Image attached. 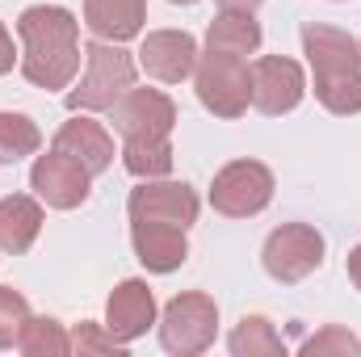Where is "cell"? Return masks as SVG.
I'll list each match as a JSON object with an SVG mask.
<instances>
[{"mask_svg": "<svg viewBox=\"0 0 361 357\" xmlns=\"http://www.w3.org/2000/svg\"><path fill=\"white\" fill-rule=\"evenodd\" d=\"M21 38V76L34 89H72L80 72V21L63 4H30L17 17Z\"/></svg>", "mask_w": 361, "mask_h": 357, "instance_id": "6da1fadb", "label": "cell"}, {"mask_svg": "<svg viewBox=\"0 0 361 357\" xmlns=\"http://www.w3.org/2000/svg\"><path fill=\"white\" fill-rule=\"evenodd\" d=\"M135 59L130 51H122V42H105V38H92L85 47V72H80V85L68 89V109L72 114H97V109H109L122 92L135 85Z\"/></svg>", "mask_w": 361, "mask_h": 357, "instance_id": "7a4b0ae2", "label": "cell"}, {"mask_svg": "<svg viewBox=\"0 0 361 357\" xmlns=\"http://www.w3.org/2000/svg\"><path fill=\"white\" fill-rule=\"evenodd\" d=\"M193 89L197 101L214 114V118H244L252 105V72L248 59L240 55H219V51H202L197 68H193Z\"/></svg>", "mask_w": 361, "mask_h": 357, "instance_id": "3957f363", "label": "cell"}, {"mask_svg": "<svg viewBox=\"0 0 361 357\" xmlns=\"http://www.w3.org/2000/svg\"><path fill=\"white\" fill-rule=\"evenodd\" d=\"M219 332V303L202 290H185L169 298L160 315V345L177 357H197L214 345Z\"/></svg>", "mask_w": 361, "mask_h": 357, "instance_id": "277c9868", "label": "cell"}, {"mask_svg": "<svg viewBox=\"0 0 361 357\" xmlns=\"http://www.w3.org/2000/svg\"><path fill=\"white\" fill-rule=\"evenodd\" d=\"M273 202V173L261 160H231L210 181V206L227 219H252Z\"/></svg>", "mask_w": 361, "mask_h": 357, "instance_id": "5b68a950", "label": "cell"}, {"mask_svg": "<svg viewBox=\"0 0 361 357\" xmlns=\"http://www.w3.org/2000/svg\"><path fill=\"white\" fill-rule=\"evenodd\" d=\"M265 273L281 286H294L302 277H311L315 269L324 265V236L311 223H281L273 227L265 248H261Z\"/></svg>", "mask_w": 361, "mask_h": 357, "instance_id": "8992f818", "label": "cell"}, {"mask_svg": "<svg viewBox=\"0 0 361 357\" xmlns=\"http://www.w3.org/2000/svg\"><path fill=\"white\" fill-rule=\"evenodd\" d=\"M302 55L311 63V76H315V89L332 85V80H345L361 72V42L341 30V25H324V21H307L302 25Z\"/></svg>", "mask_w": 361, "mask_h": 357, "instance_id": "52a82bcc", "label": "cell"}, {"mask_svg": "<svg viewBox=\"0 0 361 357\" xmlns=\"http://www.w3.org/2000/svg\"><path fill=\"white\" fill-rule=\"evenodd\" d=\"M30 189H34V198L47 202L51 210H76V206L89 202L92 173L80 160H72V156H63V152L51 147L47 156H38V160L30 164Z\"/></svg>", "mask_w": 361, "mask_h": 357, "instance_id": "ba28073f", "label": "cell"}, {"mask_svg": "<svg viewBox=\"0 0 361 357\" xmlns=\"http://www.w3.org/2000/svg\"><path fill=\"white\" fill-rule=\"evenodd\" d=\"M130 223H173V227H193L197 223V193L185 181H139L126 198Z\"/></svg>", "mask_w": 361, "mask_h": 357, "instance_id": "9c48e42d", "label": "cell"}, {"mask_svg": "<svg viewBox=\"0 0 361 357\" xmlns=\"http://www.w3.org/2000/svg\"><path fill=\"white\" fill-rule=\"evenodd\" d=\"M248 72H252V109H261L269 118L298 109V101L307 97L302 63H294L286 55H261L248 63Z\"/></svg>", "mask_w": 361, "mask_h": 357, "instance_id": "30bf717a", "label": "cell"}, {"mask_svg": "<svg viewBox=\"0 0 361 357\" xmlns=\"http://www.w3.org/2000/svg\"><path fill=\"white\" fill-rule=\"evenodd\" d=\"M109 122L122 139H147V135H173L177 105L160 89H130L109 105Z\"/></svg>", "mask_w": 361, "mask_h": 357, "instance_id": "8fae6325", "label": "cell"}, {"mask_svg": "<svg viewBox=\"0 0 361 357\" xmlns=\"http://www.w3.org/2000/svg\"><path fill=\"white\" fill-rule=\"evenodd\" d=\"M197 55H202L197 51V38L185 34V30H152L139 42V68L152 80H160V85L189 80L193 68H197Z\"/></svg>", "mask_w": 361, "mask_h": 357, "instance_id": "7c38bea8", "label": "cell"}, {"mask_svg": "<svg viewBox=\"0 0 361 357\" xmlns=\"http://www.w3.org/2000/svg\"><path fill=\"white\" fill-rule=\"evenodd\" d=\"M152 324H156V294H152V286H147L143 277L118 282L114 294L105 298V328H109L122 345H130V341H139Z\"/></svg>", "mask_w": 361, "mask_h": 357, "instance_id": "4fadbf2b", "label": "cell"}, {"mask_svg": "<svg viewBox=\"0 0 361 357\" xmlns=\"http://www.w3.org/2000/svg\"><path fill=\"white\" fill-rule=\"evenodd\" d=\"M51 147L63 152V156H72V160H80L92 177H101V173L114 164V135H109L101 122H92L89 114H72V118L55 131V143H51Z\"/></svg>", "mask_w": 361, "mask_h": 357, "instance_id": "5bb4252c", "label": "cell"}, {"mask_svg": "<svg viewBox=\"0 0 361 357\" xmlns=\"http://www.w3.org/2000/svg\"><path fill=\"white\" fill-rule=\"evenodd\" d=\"M130 248L147 273H173L189 261L185 227L173 223H130Z\"/></svg>", "mask_w": 361, "mask_h": 357, "instance_id": "9a60e30c", "label": "cell"}, {"mask_svg": "<svg viewBox=\"0 0 361 357\" xmlns=\"http://www.w3.org/2000/svg\"><path fill=\"white\" fill-rule=\"evenodd\" d=\"M147 21V0H85V25L92 38L105 42H130L143 34Z\"/></svg>", "mask_w": 361, "mask_h": 357, "instance_id": "2e32d148", "label": "cell"}, {"mask_svg": "<svg viewBox=\"0 0 361 357\" xmlns=\"http://www.w3.org/2000/svg\"><path fill=\"white\" fill-rule=\"evenodd\" d=\"M42 202L34 193H8L0 198V253H30L42 231Z\"/></svg>", "mask_w": 361, "mask_h": 357, "instance_id": "e0dca14e", "label": "cell"}, {"mask_svg": "<svg viewBox=\"0 0 361 357\" xmlns=\"http://www.w3.org/2000/svg\"><path fill=\"white\" fill-rule=\"evenodd\" d=\"M261 38H265V34H261V21H257L252 13L223 8V13L210 21V30H206V51L248 59V55H257V51H261Z\"/></svg>", "mask_w": 361, "mask_h": 357, "instance_id": "ac0fdd59", "label": "cell"}, {"mask_svg": "<svg viewBox=\"0 0 361 357\" xmlns=\"http://www.w3.org/2000/svg\"><path fill=\"white\" fill-rule=\"evenodd\" d=\"M122 164L139 181H156L173 173V143L169 135H147V139H126L122 143Z\"/></svg>", "mask_w": 361, "mask_h": 357, "instance_id": "d6986e66", "label": "cell"}, {"mask_svg": "<svg viewBox=\"0 0 361 357\" xmlns=\"http://www.w3.org/2000/svg\"><path fill=\"white\" fill-rule=\"evenodd\" d=\"M227 349H231V357H286V345L265 315H244L231 328Z\"/></svg>", "mask_w": 361, "mask_h": 357, "instance_id": "ffe728a7", "label": "cell"}, {"mask_svg": "<svg viewBox=\"0 0 361 357\" xmlns=\"http://www.w3.org/2000/svg\"><path fill=\"white\" fill-rule=\"evenodd\" d=\"M17 349L25 357H68L72 353V337L55 315H30L21 337H17Z\"/></svg>", "mask_w": 361, "mask_h": 357, "instance_id": "44dd1931", "label": "cell"}, {"mask_svg": "<svg viewBox=\"0 0 361 357\" xmlns=\"http://www.w3.org/2000/svg\"><path fill=\"white\" fill-rule=\"evenodd\" d=\"M38 147H42L38 122L25 118V114L0 109V164H17L25 156H38Z\"/></svg>", "mask_w": 361, "mask_h": 357, "instance_id": "7402d4cb", "label": "cell"}, {"mask_svg": "<svg viewBox=\"0 0 361 357\" xmlns=\"http://www.w3.org/2000/svg\"><path fill=\"white\" fill-rule=\"evenodd\" d=\"M302 357H361V341L349 332V328H341V324H328V328H319L315 337H307L302 341V349H298Z\"/></svg>", "mask_w": 361, "mask_h": 357, "instance_id": "603a6c76", "label": "cell"}, {"mask_svg": "<svg viewBox=\"0 0 361 357\" xmlns=\"http://www.w3.org/2000/svg\"><path fill=\"white\" fill-rule=\"evenodd\" d=\"M25 320H30V303H25V294L13 290V286H0V349H13V345H17Z\"/></svg>", "mask_w": 361, "mask_h": 357, "instance_id": "cb8c5ba5", "label": "cell"}, {"mask_svg": "<svg viewBox=\"0 0 361 357\" xmlns=\"http://www.w3.org/2000/svg\"><path fill=\"white\" fill-rule=\"evenodd\" d=\"M315 97H319V105H324L328 114H341V118L361 114V72L345 76V80H332V85H324V89H315Z\"/></svg>", "mask_w": 361, "mask_h": 357, "instance_id": "d4e9b609", "label": "cell"}, {"mask_svg": "<svg viewBox=\"0 0 361 357\" xmlns=\"http://www.w3.org/2000/svg\"><path fill=\"white\" fill-rule=\"evenodd\" d=\"M126 345L105 328V324H92V320H85V324H76V332H72V353H122Z\"/></svg>", "mask_w": 361, "mask_h": 357, "instance_id": "484cf974", "label": "cell"}, {"mask_svg": "<svg viewBox=\"0 0 361 357\" xmlns=\"http://www.w3.org/2000/svg\"><path fill=\"white\" fill-rule=\"evenodd\" d=\"M13 63H21V55L13 51V38H8V30L0 25V76H8V72H13Z\"/></svg>", "mask_w": 361, "mask_h": 357, "instance_id": "4316f807", "label": "cell"}, {"mask_svg": "<svg viewBox=\"0 0 361 357\" xmlns=\"http://www.w3.org/2000/svg\"><path fill=\"white\" fill-rule=\"evenodd\" d=\"M345 273H349V282H353V286L361 290V244L353 248V253H349V261H345Z\"/></svg>", "mask_w": 361, "mask_h": 357, "instance_id": "83f0119b", "label": "cell"}, {"mask_svg": "<svg viewBox=\"0 0 361 357\" xmlns=\"http://www.w3.org/2000/svg\"><path fill=\"white\" fill-rule=\"evenodd\" d=\"M214 4H219V8H240V13H252L261 0H214Z\"/></svg>", "mask_w": 361, "mask_h": 357, "instance_id": "f1b7e54d", "label": "cell"}, {"mask_svg": "<svg viewBox=\"0 0 361 357\" xmlns=\"http://www.w3.org/2000/svg\"><path fill=\"white\" fill-rule=\"evenodd\" d=\"M169 4H197V0H169Z\"/></svg>", "mask_w": 361, "mask_h": 357, "instance_id": "f546056e", "label": "cell"}]
</instances>
